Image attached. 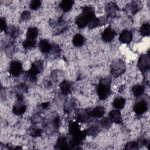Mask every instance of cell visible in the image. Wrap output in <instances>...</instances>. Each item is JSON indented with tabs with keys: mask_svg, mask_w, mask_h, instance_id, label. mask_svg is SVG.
Returning <instances> with one entry per match:
<instances>
[{
	"mask_svg": "<svg viewBox=\"0 0 150 150\" xmlns=\"http://www.w3.org/2000/svg\"><path fill=\"white\" fill-rule=\"evenodd\" d=\"M90 112L91 117L94 118H100L104 115L105 113V110L103 107L98 106L93 109Z\"/></svg>",
	"mask_w": 150,
	"mask_h": 150,
	"instance_id": "20",
	"label": "cell"
},
{
	"mask_svg": "<svg viewBox=\"0 0 150 150\" xmlns=\"http://www.w3.org/2000/svg\"><path fill=\"white\" fill-rule=\"evenodd\" d=\"M142 5L139 2L134 1L129 4L127 6V9L131 14L134 15L142 8Z\"/></svg>",
	"mask_w": 150,
	"mask_h": 150,
	"instance_id": "17",
	"label": "cell"
},
{
	"mask_svg": "<svg viewBox=\"0 0 150 150\" xmlns=\"http://www.w3.org/2000/svg\"><path fill=\"white\" fill-rule=\"evenodd\" d=\"M72 42L74 46L80 47L84 43V38L82 35L77 33L74 36Z\"/></svg>",
	"mask_w": 150,
	"mask_h": 150,
	"instance_id": "22",
	"label": "cell"
},
{
	"mask_svg": "<svg viewBox=\"0 0 150 150\" xmlns=\"http://www.w3.org/2000/svg\"><path fill=\"white\" fill-rule=\"evenodd\" d=\"M91 111L88 110H82L80 111L76 116V121L78 122L84 123L87 122L91 118Z\"/></svg>",
	"mask_w": 150,
	"mask_h": 150,
	"instance_id": "7",
	"label": "cell"
},
{
	"mask_svg": "<svg viewBox=\"0 0 150 150\" xmlns=\"http://www.w3.org/2000/svg\"><path fill=\"white\" fill-rule=\"evenodd\" d=\"M0 22H1L0 25H1V30H3L5 32H6L8 30V28H7V25H6V21H5V18H1Z\"/></svg>",
	"mask_w": 150,
	"mask_h": 150,
	"instance_id": "32",
	"label": "cell"
},
{
	"mask_svg": "<svg viewBox=\"0 0 150 150\" xmlns=\"http://www.w3.org/2000/svg\"><path fill=\"white\" fill-rule=\"evenodd\" d=\"M132 33L128 30H124L121 32L119 36V40L123 43L129 44L132 39Z\"/></svg>",
	"mask_w": 150,
	"mask_h": 150,
	"instance_id": "11",
	"label": "cell"
},
{
	"mask_svg": "<svg viewBox=\"0 0 150 150\" xmlns=\"http://www.w3.org/2000/svg\"><path fill=\"white\" fill-rule=\"evenodd\" d=\"M101 19L95 16L90 21L88 26V28L91 29H94L95 28L98 27L101 25Z\"/></svg>",
	"mask_w": 150,
	"mask_h": 150,
	"instance_id": "27",
	"label": "cell"
},
{
	"mask_svg": "<svg viewBox=\"0 0 150 150\" xmlns=\"http://www.w3.org/2000/svg\"><path fill=\"white\" fill-rule=\"evenodd\" d=\"M74 4V1L72 0H63L60 3L59 6L61 9L64 12L69 11Z\"/></svg>",
	"mask_w": 150,
	"mask_h": 150,
	"instance_id": "19",
	"label": "cell"
},
{
	"mask_svg": "<svg viewBox=\"0 0 150 150\" xmlns=\"http://www.w3.org/2000/svg\"><path fill=\"white\" fill-rule=\"evenodd\" d=\"M42 68V63L40 61H37L33 63L30 69L27 71V76L29 79L32 81L36 80V76L39 74Z\"/></svg>",
	"mask_w": 150,
	"mask_h": 150,
	"instance_id": "3",
	"label": "cell"
},
{
	"mask_svg": "<svg viewBox=\"0 0 150 150\" xmlns=\"http://www.w3.org/2000/svg\"><path fill=\"white\" fill-rule=\"evenodd\" d=\"M52 45L46 39L41 40L39 43V48L40 50L44 53H47L52 50Z\"/></svg>",
	"mask_w": 150,
	"mask_h": 150,
	"instance_id": "15",
	"label": "cell"
},
{
	"mask_svg": "<svg viewBox=\"0 0 150 150\" xmlns=\"http://www.w3.org/2000/svg\"><path fill=\"white\" fill-rule=\"evenodd\" d=\"M39 34V30L36 27L29 28L26 32V39L36 40Z\"/></svg>",
	"mask_w": 150,
	"mask_h": 150,
	"instance_id": "21",
	"label": "cell"
},
{
	"mask_svg": "<svg viewBox=\"0 0 150 150\" xmlns=\"http://www.w3.org/2000/svg\"><path fill=\"white\" fill-rule=\"evenodd\" d=\"M110 79L108 78L100 81L97 88V92L100 100H105L108 97L110 93Z\"/></svg>",
	"mask_w": 150,
	"mask_h": 150,
	"instance_id": "2",
	"label": "cell"
},
{
	"mask_svg": "<svg viewBox=\"0 0 150 150\" xmlns=\"http://www.w3.org/2000/svg\"><path fill=\"white\" fill-rule=\"evenodd\" d=\"M118 10L117 5L114 2H110L105 6V11L109 17H114Z\"/></svg>",
	"mask_w": 150,
	"mask_h": 150,
	"instance_id": "16",
	"label": "cell"
},
{
	"mask_svg": "<svg viewBox=\"0 0 150 150\" xmlns=\"http://www.w3.org/2000/svg\"><path fill=\"white\" fill-rule=\"evenodd\" d=\"M36 44V40H32V39H26L23 42V47L25 49H31L35 47Z\"/></svg>",
	"mask_w": 150,
	"mask_h": 150,
	"instance_id": "26",
	"label": "cell"
},
{
	"mask_svg": "<svg viewBox=\"0 0 150 150\" xmlns=\"http://www.w3.org/2000/svg\"><path fill=\"white\" fill-rule=\"evenodd\" d=\"M139 146V144L135 141H132L128 142L126 146L125 149H138Z\"/></svg>",
	"mask_w": 150,
	"mask_h": 150,
	"instance_id": "30",
	"label": "cell"
},
{
	"mask_svg": "<svg viewBox=\"0 0 150 150\" xmlns=\"http://www.w3.org/2000/svg\"><path fill=\"white\" fill-rule=\"evenodd\" d=\"M139 32L143 36H148L150 34V25L149 23H145L139 28Z\"/></svg>",
	"mask_w": 150,
	"mask_h": 150,
	"instance_id": "25",
	"label": "cell"
},
{
	"mask_svg": "<svg viewBox=\"0 0 150 150\" xmlns=\"http://www.w3.org/2000/svg\"><path fill=\"white\" fill-rule=\"evenodd\" d=\"M72 84L70 81L64 80L60 84V89L62 93L64 95H67L71 93L72 90Z\"/></svg>",
	"mask_w": 150,
	"mask_h": 150,
	"instance_id": "14",
	"label": "cell"
},
{
	"mask_svg": "<svg viewBox=\"0 0 150 150\" xmlns=\"http://www.w3.org/2000/svg\"><path fill=\"white\" fill-rule=\"evenodd\" d=\"M108 118L112 122L119 124L122 122V117L121 112L119 110H113L109 112Z\"/></svg>",
	"mask_w": 150,
	"mask_h": 150,
	"instance_id": "10",
	"label": "cell"
},
{
	"mask_svg": "<svg viewBox=\"0 0 150 150\" xmlns=\"http://www.w3.org/2000/svg\"><path fill=\"white\" fill-rule=\"evenodd\" d=\"M95 17L94 9L91 6H86L83 8L82 13L76 19V24L78 28L83 29L87 26L90 21Z\"/></svg>",
	"mask_w": 150,
	"mask_h": 150,
	"instance_id": "1",
	"label": "cell"
},
{
	"mask_svg": "<svg viewBox=\"0 0 150 150\" xmlns=\"http://www.w3.org/2000/svg\"><path fill=\"white\" fill-rule=\"evenodd\" d=\"M55 148L58 149H68L70 146L67 138L65 137H60L56 141Z\"/></svg>",
	"mask_w": 150,
	"mask_h": 150,
	"instance_id": "12",
	"label": "cell"
},
{
	"mask_svg": "<svg viewBox=\"0 0 150 150\" xmlns=\"http://www.w3.org/2000/svg\"><path fill=\"white\" fill-rule=\"evenodd\" d=\"M87 134L90 135H94L98 132V127H97V126H92L88 130H87Z\"/></svg>",
	"mask_w": 150,
	"mask_h": 150,
	"instance_id": "31",
	"label": "cell"
},
{
	"mask_svg": "<svg viewBox=\"0 0 150 150\" xmlns=\"http://www.w3.org/2000/svg\"><path fill=\"white\" fill-rule=\"evenodd\" d=\"M126 70V67L122 60H118L112 66L111 74L114 77H118L122 74Z\"/></svg>",
	"mask_w": 150,
	"mask_h": 150,
	"instance_id": "4",
	"label": "cell"
},
{
	"mask_svg": "<svg viewBox=\"0 0 150 150\" xmlns=\"http://www.w3.org/2000/svg\"><path fill=\"white\" fill-rule=\"evenodd\" d=\"M112 122L111 121V120H110V118L108 117H105L104 118H103L101 121H100V125L101 127H104V128H108L109 127L111 124Z\"/></svg>",
	"mask_w": 150,
	"mask_h": 150,
	"instance_id": "29",
	"label": "cell"
},
{
	"mask_svg": "<svg viewBox=\"0 0 150 150\" xmlns=\"http://www.w3.org/2000/svg\"><path fill=\"white\" fill-rule=\"evenodd\" d=\"M41 5V1L40 0H33L30 3V8L32 10H36Z\"/></svg>",
	"mask_w": 150,
	"mask_h": 150,
	"instance_id": "28",
	"label": "cell"
},
{
	"mask_svg": "<svg viewBox=\"0 0 150 150\" xmlns=\"http://www.w3.org/2000/svg\"><path fill=\"white\" fill-rule=\"evenodd\" d=\"M81 131L79 122L76 121H71L69 124V132L71 136L77 134Z\"/></svg>",
	"mask_w": 150,
	"mask_h": 150,
	"instance_id": "18",
	"label": "cell"
},
{
	"mask_svg": "<svg viewBox=\"0 0 150 150\" xmlns=\"http://www.w3.org/2000/svg\"><path fill=\"white\" fill-rule=\"evenodd\" d=\"M23 71L22 65L19 61H12L9 66V72L13 77L19 76Z\"/></svg>",
	"mask_w": 150,
	"mask_h": 150,
	"instance_id": "6",
	"label": "cell"
},
{
	"mask_svg": "<svg viewBox=\"0 0 150 150\" xmlns=\"http://www.w3.org/2000/svg\"><path fill=\"white\" fill-rule=\"evenodd\" d=\"M115 33V31L111 27H107L102 33L101 38L105 42H110L114 39Z\"/></svg>",
	"mask_w": 150,
	"mask_h": 150,
	"instance_id": "8",
	"label": "cell"
},
{
	"mask_svg": "<svg viewBox=\"0 0 150 150\" xmlns=\"http://www.w3.org/2000/svg\"><path fill=\"white\" fill-rule=\"evenodd\" d=\"M31 134L33 137H39L42 134V130L39 128H34L31 131Z\"/></svg>",
	"mask_w": 150,
	"mask_h": 150,
	"instance_id": "34",
	"label": "cell"
},
{
	"mask_svg": "<svg viewBox=\"0 0 150 150\" xmlns=\"http://www.w3.org/2000/svg\"><path fill=\"white\" fill-rule=\"evenodd\" d=\"M30 13L29 12V11H23L22 14H21V18L22 19V20L25 21V20H28L30 18Z\"/></svg>",
	"mask_w": 150,
	"mask_h": 150,
	"instance_id": "33",
	"label": "cell"
},
{
	"mask_svg": "<svg viewBox=\"0 0 150 150\" xmlns=\"http://www.w3.org/2000/svg\"><path fill=\"white\" fill-rule=\"evenodd\" d=\"M147 108L148 104L144 100H141L137 102L134 107V110L137 115L142 114L147 110Z\"/></svg>",
	"mask_w": 150,
	"mask_h": 150,
	"instance_id": "9",
	"label": "cell"
},
{
	"mask_svg": "<svg viewBox=\"0 0 150 150\" xmlns=\"http://www.w3.org/2000/svg\"><path fill=\"white\" fill-rule=\"evenodd\" d=\"M112 105L116 109H122L125 105V100L121 97H117L114 99L112 103Z\"/></svg>",
	"mask_w": 150,
	"mask_h": 150,
	"instance_id": "23",
	"label": "cell"
},
{
	"mask_svg": "<svg viewBox=\"0 0 150 150\" xmlns=\"http://www.w3.org/2000/svg\"><path fill=\"white\" fill-rule=\"evenodd\" d=\"M49 103H43L42 104V107L43 108H47L49 105Z\"/></svg>",
	"mask_w": 150,
	"mask_h": 150,
	"instance_id": "35",
	"label": "cell"
},
{
	"mask_svg": "<svg viewBox=\"0 0 150 150\" xmlns=\"http://www.w3.org/2000/svg\"><path fill=\"white\" fill-rule=\"evenodd\" d=\"M145 88L142 85H135L132 88V92L135 97H139L143 94Z\"/></svg>",
	"mask_w": 150,
	"mask_h": 150,
	"instance_id": "24",
	"label": "cell"
},
{
	"mask_svg": "<svg viewBox=\"0 0 150 150\" xmlns=\"http://www.w3.org/2000/svg\"><path fill=\"white\" fill-rule=\"evenodd\" d=\"M26 110V106L22 101H18L16 103L14 104L12 108L13 112L16 115H20L23 114Z\"/></svg>",
	"mask_w": 150,
	"mask_h": 150,
	"instance_id": "13",
	"label": "cell"
},
{
	"mask_svg": "<svg viewBox=\"0 0 150 150\" xmlns=\"http://www.w3.org/2000/svg\"><path fill=\"white\" fill-rule=\"evenodd\" d=\"M138 67L142 72L148 71L150 67V59L149 54H144L140 56L138 62Z\"/></svg>",
	"mask_w": 150,
	"mask_h": 150,
	"instance_id": "5",
	"label": "cell"
}]
</instances>
